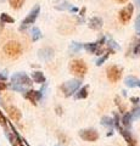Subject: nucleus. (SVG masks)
Here are the masks:
<instances>
[{"instance_id":"nucleus-25","label":"nucleus","mask_w":140,"mask_h":146,"mask_svg":"<svg viewBox=\"0 0 140 146\" xmlns=\"http://www.w3.org/2000/svg\"><path fill=\"white\" fill-rule=\"evenodd\" d=\"M108 55H110V52H108V51H107V52H105L104 55H101V56L96 60V66H101L102 63L105 62V61L107 60V58H108Z\"/></svg>"},{"instance_id":"nucleus-8","label":"nucleus","mask_w":140,"mask_h":146,"mask_svg":"<svg viewBox=\"0 0 140 146\" xmlns=\"http://www.w3.org/2000/svg\"><path fill=\"white\" fill-rule=\"evenodd\" d=\"M79 136L84 141H89V143H94L99 139V133L95 129H84L79 131Z\"/></svg>"},{"instance_id":"nucleus-23","label":"nucleus","mask_w":140,"mask_h":146,"mask_svg":"<svg viewBox=\"0 0 140 146\" xmlns=\"http://www.w3.org/2000/svg\"><path fill=\"white\" fill-rule=\"evenodd\" d=\"M9 4L11 5L12 9H21L22 5L25 4V0H9Z\"/></svg>"},{"instance_id":"nucleus-6","label":"nucleus","mask_w":140,"mask_h":146,"mask_svg":"<svg viewBox=\"0 0 140 146\" xmlns=\"http://www.w3.org/2000/svg\"><path fill=\"white\" fill-rule=\"evenodd\" d=\"M107 78L110 82L112 83H116V82H118L121 78H122V73H123V70H122L121 67L118 66H110L107 68Z\"/></svg>"},{"instance_id":"nucleus-10","label":"nucleus","mask_w":140,"mask_h":146,"mask_svg":"<svg viewBox=\"0 0 140 146\" xmlns=\"http://www.w3.org/2000/svg\"><path fill=\"white\" fill-rule=\"evenodd\" d=\"M38 56L42 61H50L51 58L54 57V50L50 48H44V49H40L39 52H38Z\"/></svg>"},{"instance_id":"nucleus-22","label":"nucleus","mask_w":140,"mask_h":146,"mask_svg":"<svg viewBox=\"0 0 140 146\" xmlns=\"http://www.w3.org/2000/svg\"><path fill=\"white\" fill-rule=\"evenodd\" d=\"M0 21H1L3 23H13V22H15V20H13L10 15H7L6 12H3L1 15H0Z\"/></svg>"},{"instance_id":"nucleus-15","label":"nucleus","mask_w":140,"mask_h":146,"mask_svg":"<svg viewBox=\"0 0 140 146\" xmlns=\"http://www.w3.org/2000/svg\"><path fill=\"white\" fill-rule=\"evenodd\" d=\"M32 78H33V80L35 82V83H39V84H43V83H45V80H46L45 76L43 74V72H40V71L33 72L32 73Z\"/></svg>"},{"instance_id":"nucleus-38","label":"nucleus","mask_w":140,"mask_h":146,"mask_svg":"<svg viewBox=\"0 0 140 146\" xmlns=\"http://www.w3.org/2000/svg\"><path fill=\"white\" fill-rule=\"evenodd\" d=\"M128 146H133V145H132V144H129V145H128Z\"/></svg>"},{"instance_id":"nucleus-29","label":"nucleus","mask_w":140,"mask_h":146,"mask_svg":"<svg viewBox=\"0 0 140 146\" xmlns=\"http://www.w3.org/2000/svg\"><path fill=\"white\" fill-rule=\"evenodd\" d=\"M84 13H85V7H83L82 10H80V12H79V20H78V22L79 23H82V22L84 21Z\"/></svg>"},{"instance_id":"nucleus-1","label":"nucleus","mask_w":140,"mask_h":146,"mask_svg":"<svg viewBox=\"0 0 140 146\" xmlns=\"http://www.w3.org/2000/svg\"><path fill=\"white\" fill-rule=\"evenodd\" d=\"M70 71L72 74L82 78V77L85 76V73H87L88 67L83 60H73L70 63Z\"/></svg>"},{"instance_id":"nucleus-32","label":"nucleus","mask_w":140,"mask_h":146,"mask_svg":"<svg viewBox=\"0 0 140 146\" xmlns=\"http://www.w3.org/2000/svg\"><path fill=\"white\" fill-rule=\"evenodd\" d=\"M0 80L5 82L6 80V74H0Z\"/></svg>"},{"instance_id":"nucleus-14","label":"nucleus","mask_w":140,"mask_h":146,"mask_svg":"<svg viewBox=\"0 0 140 146\" xmlns=\"http://www.w3.org/2000/svg\"><path fill=\"white\" fill-rule=\"evenodd\" d=\"M124 83L129 88H140V79H138L137 77H132L129 76L124 79Z\"/></svg>"},{"instance_id":"nucleus-19","label":"nucleus","mask_w":140,"mask_h":146,"mask_svg":"<svg viewBox=\"0 0 140 146\" xmlns=\"http://www.w3.org/2000/svg\"><path fill=\"white\" fill-rule=\"evenodd\" d=\"M106 45H107V49L110 50V51H117V50H119V45L112 39H108Z\"/></svg>"},{"instance_id":"nucleus-34","label":"nucleus","mask_w":140,"mask_h":146,"mask_svg":"<svg viewBox=\"0 0 140 146\" xmlns=\"http://www.w3.org/2000/svg\"><path fill=\"white\" fill-rule=\"evenodd\" d=\"M57 113H58V115H61V113H62V112H61V108H60V107H57Z\"/></svg>"},{"instance_id":"nucleus-35","label":"nucleus","mask_w":140,"mask_h":146,"mask_svg":"<svg viewBox=\"0 0 140 146\" xmlns=\"http://www.w3.org/2000/svg\"><path fill=\"white\" fill-rule=\"evenodd\" d=\"M117 1H118V3H125L127 0H117Z\"/></svg>"},{"instance_id":"nucleus-7","label":"nucleus","mask_w":140,"mask_h":146,"mask_svg":"<svg viewBox=\"0 0 140 146\" xmlns=\"http://www.w3.org/2000/svg\"><path fill=\"white\" fill-rule=\"evenodd\" d=\"M133 12H134L133 4H128L127 6L123 7L119 11V20H121V22H123V23H128V22L130 21V18H132V16H133Z\"/></svg>"},{"instance_id":"nucleus-11","label":"nucleus","mask_w":140,"mask_h":146,"mask_svg":"<svg viewBox=\"0 0 140 146\" xmlns=\"http://www.w3.org/2000/svg\"><path fill=\"white\" fill-rule=\"evenodd\" d=\"M6 111L9 113V117L11 118L12 121H15V122H19L21 119V117H22V113L19 108H17L16 106H7L6 107Z\"/></svg>"},{"instance_id":"nucleus-39","label":"nucleus","mask_w":140,"mask_h":146,"mask_svg":"<svg viewBox=\"0 0 140 146\" xmlns=\"http://www.w3.org/2000/svg\"><path fill=\"white\" fill-rule=\"evenodd\" d=\"M3 1H4V0H3Z\"/></svg>"},{"instance_id":"nucleus-21","label":"nucleus","mask_w":140,"mask_h":146,"mask_svg":"<svg viewBox=\"0 0 140 146\" xmlns=\"http://www.w3.org/2000/svg\"><path fill=\"white\" fill-rule=\"evenodd\" d=\"M42 38V32L38 27H33L32 28V40L33 42H38V40Z\"/></svg>"},{"instance_id":"nucleus-4","label":"nucleus","mask_w":140,"mask_h":146,"mask_svg":"<svg viewBox=\"0 0 140 146\" xmlns=\"http://www.w3.org/2000/svg\"><path fill=\"white\" fill-rule=\"evenodd\" d=\"M11 84L13 85H20V86H31L32 83V79L29 78L28 76L23 72H19V73H15L12 77H11Z\"/></svg>"},{"instance_id":"nucleus-12","label":"nucleus","mask_w":140,"mask_h":146,"mask_svg":"<svg viewBox=\"0 0 140 146\" xmlns=\"http://www.w3.org/2000/svg\"><path fill=\"white\" fill-rule=\"evenodd\" d=\"M101 27H102V20L100 17H92L90 18V21H89V28H92L94 31H99V29H101Z\"/></svg>"},{"instance_id":"nucleus-33","label":"nucleus","mask_w":140,"mask_h":146,"mask_svg":"<svg viewBox=\"0 0 140 146\" xmlns=\"http://www.w3.org/2000/svg\"><path fill=\"white\" fill-rule=\"evenodd\" d=\"M135 5H137L138 9H140V0H135Z\"/></svg>"},{"instance_id":"nucleus-20","label":"nucleus","mask_w":140,"mask_h":146,"mask_svg":"<svg viewBox=\"0 0 140 146\" xmlns=\"http://www.w3.org/2000/svg\"><path fill=\"white\" fill-rule=\"evenodd\" d=\"M101 124L102 125H105L107 128H110V129H112L113 128V118H111V117H102V119H101Z\"/></svg>"},{"instance_id":"nucleus-9","label":"nucleus","mask_w":140,"mask_h":146,"mask_svg":"<svg viewBox=\"0 0 140 146\" xmlns=\"http://www.w3.org/2000/svg\"><path fill=\"white\" fill-rule=\"evenodd\" d=\"M25 98L28 99L33 105H37V102L43 98V93H42V90H40V91H37V90H28V91H26Z\"/></svg>"},{"instance_id":"nucleus-3","label":"nucleus","mask_w":140,"mask_h":146,"mask_svg":"<svg viewBox=\"0 0 140 146\" xmlns=\"http://www.w3.org/2000/svg\"><path fill=\"white\" fill-rule=\"evenodd\" d=\"M39 12H40V6L39 5H35L32 9V10L29 11V13L27 15V17L25 18L23 21H22V23L20 26V31H25L28 26L33 25L34 22H35V20L38 18V16H39Z\"/></svg>"},{"instance_id":"nucleus-13","label":"nucleus","mask_w":140,"mask_h":146,"mask_svg":"<svg viewBox=\"0 0 140 146\" xmlns=\"http://www.w3.org/2000/svg\"><path fill=\"white\" fill-rule=\"evenodd\" d=\"M88 94H89V86L84 85V86H82V88H79L78 90H77L73 95H74L76 100H80V99H85V98H87Z\"/></svg>"},{"instance_id":"nucleus-16","label":"nucleus","mask_w":140,"mask_h":146,"mask_svg":"<svg viewBox=\"0 0 140 146\" xmlns=\"http://www.w3.org/2000/svg\"><path fill=\"white\" fill-rule=\"evenodd\" d=\"M132 122H133V119H132V116H130V112L124 113L123 117H122V119H121V123L123 124V127H127V128L130 127Z\"/></svg>"},{"instance_id":"nucleus-37","label":"nucleus","mask_w":140,"mask_h":146,"mask_svg":"<svg viewBox=\"0 0 140 146\" xmlns=\"http://www.w3.org/2000/svg\"><path fill=\"white\" fill-rule=\"evenodd\" d=\"M138 52H139V54H140V45H139V51H138Z\"/></svg>"},{"instance_id":"nucleus-24","label":"nucleus","mask_w":140,"mask_h":146,"mask_svg":"<svg viewBox=\"0 0 140 146\" xmlns=\"http://www.w3.org/2000/svg\"><path fill=\"white\" fill-rule=\"evenodd\" d=\"M130 116H132V119L133 121H138L140 119V106L134 108L132 112H130Z\"/></svg>"},{"instance_id":"nucleus-30","label":"nucleus","mask_w":140,"mask_h":146,"mask_svg":"<svg viewBox=\"0 0 140 146\" xmlns=\"http://www.w3.org/2000/svg\"><path fill=\"white\" fill-rule=\"evenodd\" d=\"M4 89H6V84L4 83L3 80H0V91H1V90H4Z\"/></svg>"},{"instance_id":"nucleus-18","label":"nucleus","mask_w":140,"mask_h":146,"mask_svg":"<svg viewBox=\"0 0 140 146\" xmlns=\"http://www.w3.org/2000/svg\"><path fill=\"white\" fill-rule=\"evenodd\" d=\"M119 133H121V135L125 139V141H128V144H132V143H133V138H132V135H130V131H129V130L123 129V128L121 127Z\"/></svg>"},{"instance_id":"nucleus-5","label":"nucleus","mask_w":140,"mask_h":146,"mask_svg":"<svg viewBox=\"0 0 140 146\" xmlns=\"http://www.w3.org/2000/svg\"><path fill=\"white\" fill-rule=\"evenodd\" d=\"M4 52L10 57H17V56H20L22 52V46H21V44L17 42H9L5 44V46H4Z\"/></svg>"},{"instance_id":"nucleus-28","label":"nucleus","mask_w":140,"mask_h":146,"mask_svg":"<svg viewBox=\"0 0 140 146\" xmlns=\"http://www.w3.org/2000/svg\"><path fill=\"white\" fill-rule=\"evenodd\" d=\"M11 88H12V90L20 91V93H26V88H23V86H20V85H13V84H11Z\"/></svg>"},{"instance_id":"nucleus-36","label":"nucleus","mask_w":140,"mask_h":146,"mask_svg":"<svg viewBox=\"0 0 140 146\" xmlns=\"http://www.w3.org/2000/svg\"><path fill=\"white\" fill-rule=\"evenodd\" d=\"M0 105H3V100L1 99H0Z\"/></svg>"},{"instance_id":"nucleus-2","label":"nucleus","mask_w":140,"mask_h":146,"mask_svg":"<svg viewBox=\"0 0 140 146\" xmlns=\"http://www.w3.org/2000/svg\"><path fill=\"white\" fill-rule=\"evenodd\" d=\"M80 85H82V82L79 79H71L61 85V91L64 93L65 96L68 98V96H72L80 88Z\"/></svg>"},{"instance_id":"nucleus-26","label":"nucleus","mask_w":140,"mask_h":146,"mask_svg":"<svg viewBox=\"0 0 140 146\" xmlns=\"http://www.w3.org/2000/svg\"><path fill=\"white\" fill-rule=\"evenodd\" d=\"M134 28H135V33H137L138 35H140V15H138L137 18H135Z\"/></svg>"},{"instance_id":"nucleus-17","label":"nucleus","mask_w":140,"mask_h":146,"mask_svg":"<svg viewBox=\"0 0 140 146\" xmlns=\"http://www.w3.org/2000/svg\"><path fill=\"white\" fill-rule=\"evenodd\" d=\"M82 49H83V44L73 42L70 45V54H78Z\"/></svg>"},{"instance_id":"nucleus-27","label":"nucleus","mask_w":140,"mask_h":146,"mask_svg":"<svg viewBox=\"0 0 140 146\" xmlns=\"http://www.w3.org/2000/svg\"><path fill=\"white\" fill-rule=\"evenodd\" d=\"M0 124H1L4 128H6V127L9 125V122H7V119H6V117L3 115L1 111H0Z\"/></svg>"},{"instance_id":"nucleus-31","label":"nucleus","mask_w":140,"mask_h":146,"mask_svg":"<svg viewBox=\"0 0 140 146\" xmlns=\"http://www.w3.org/2000/svg\"><path fill=\"white\" fill-rule=\"evenodd\" d=\"M130 101H132L133 104H138L140 100H139V98H130Z\"/></svg>"}]
</instances>
